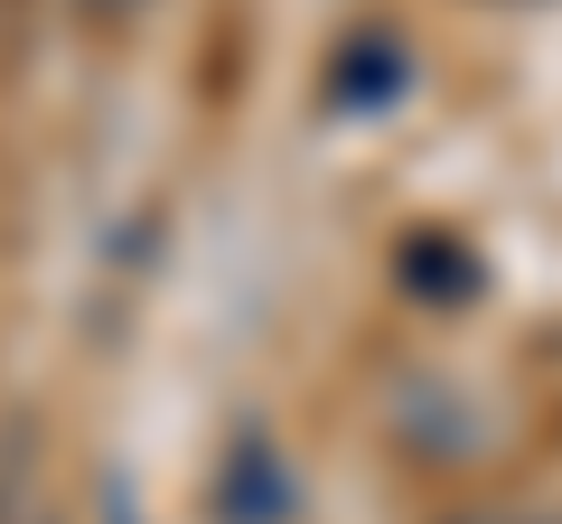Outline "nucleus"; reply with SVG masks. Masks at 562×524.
<instances>
[{
    "mask_svg": "<svg viewBox=\"0 0 562 524\" xmlns=\"http://www.w3.org/2000/svg\"><path fill=\"white\" fill-rule=\"evenodd\" d=\"M394 282L413 291L422 309H469V300L487 291V262L469 253V243L450 235V225H422V235L394 253Z\"/></svg>",
    "mask_w": 562,
    "mask_h": 524,
    "instance_id": "1",
    "label": "nucleus"
},
{
    "mask_svg": "<svg viewBox=\"0 0 562 524\" xmlns=\"http://www.w3.org/2000/svg\"><path fill=\"white\" fill-rule=\"evenodd\" d=\"M394 94H413V47L403 38L366 29V38H347L338 57H328V103H338V113H384Z\"/></svg>",
    "mask_w": 562,
    "mask_h": 524,
    "instance_id": "2",
    "label": "nucleus"
},
{
    "mask_svg": "<svg viewBox=\"0 0 562 524\" xmlns=\"http://www.w3.org/2000/svg\"><path fill=\"white\" fill-rule=\"evenodd\" d=\"M291 515V478H281V449L244 431L235 459H225V487H216V524H281Z\"/></svg>",
    "mask_w": 562,
    "mask_h": 524,
    "instance_id": "3",
    "label": "nucleus"
},
{
    "mask_svg": "<svg viewBox=\"0 0 562 524\" xmlns=\"http://www.w3.org/2000/svg\"><path fill=\"white\" fill-rule=\"evenodd\" d=\"M441 524H562V505H460Z\"/></svg>",
    "mask_w": 562,
    "mask_h": 524,
    "instance_id": "4",
    "label": "nucleus"
},
{
    "mask_svg": "<svg viewBox=\"0 0 562 524\" xmlns=\"http://www.w3.org/2000/svg\"><path fill=\"white\" fill-rule=\"evenodd\" d=\"M85 20H132V10H150V0H76Z\"/></svg>",
    "mask_w": 562,
    "mask_h": 524,
    "instance_id": "5",
    "label": "nucleus"
}]
</instances>
